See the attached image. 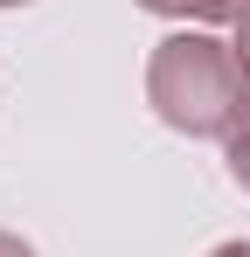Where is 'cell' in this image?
Instances as JSON below:
<instances>
[{
  "label": "cell",
  "mask_w": 250,
  "mask_h": 257,
  "mask_svg": "<svg viewBox=\"0 0 250 257\" xmlns=\"http://www.w3.org/2000/svg\"><path fill=\"white\" fill-rule=\"evenodd\" d=\"M146 104L160 111V125L188 132V139H229L250 118V77L229 42H215L202 28H181V35L153 42Z\"/></svg>",
  "instance_id": "6da1fadb"
},
{
  "label": "cell",
  "mask_w": 250,
  "mask_h": 257,
  "mask_svg": "<svg viewBox=\"0 0 250 257\" xmlns=\"http://www.w3.org/2000/svg\"><path fill=\"white\" fill-rule=\"evenodd\" d=\"M146 14H167V21H243L250 0H139Z\"/></svg>",
  "instance_id": "7a4b0ae2"
},
{
  "label": "cell",
  "mask_w": 250,
  "mask_h": 257,
  "mask_svg": "<svg viewBox=\"0 0 250 257\" xmlns=\"http://www.w3.org/2000/svg\"><path fill=\"white\" fill-rule=\"evenodd\" d=\"M222 160H229V181H236V188L250 195V118L229 132V139H222Z\"/></svg>",
  "instance_id": "3957f363"
},
{
  "label": "cell",
  "mask_w": 250,
  "mask_h": 257,
  "mask_svg": "<svg viewBox=\"0 0 250 257\" xmlns=\"http://www.w3.org/2000/svg\"><path fill=\"white\" fill-rule=\"evenodd\" d=\"M229 49H236V63H243V77H250V14L236 21V42H229Z\"/></svg>",
  "instance_id": "277c9868"
},
{
  "label": "cell",
  "mask_w": 250,
  "mask_h": 257,
  "mask_svg": "<svg viewBox=\"0 0 250 257\" xmlns=\"http://www.w3.org/2000/svg\"><path fill=\"white\" fill-rule=\"evenodd\" d=\"M0 257H35V250H28L21 236H7V229H0Z\"/></svg>",
  "instance_id": "5b68a950"
},
{
  "label": "cell",
  "mask_w": 250,
  "mask_h": 257,
  "mask_svg": "<svg viewBox=\"0 0 250 257\" xmlns=\"http://www.w3.org/2000/svg\"><path fill=\"white\" fill-rule=\"evenodd\" d=\"M208 257H250V243H215Z\"/></svg>",
  "instance_id": "8992f818"
},
{
  "label": "cell",
  "mask_w": 250,
  "mask_h": 257,
  "mask_svg": "<svg viewBox=\"0 0 250 257\" xmlns=\"http://www.w3.org/2000/svg\"><path fill=\"white\" fill-rule=\"evenodd\" d=\"M0 7H28V0H0Z\"/></svg>",
  "instance_id": "52a82bcc"
}]
</instances>
